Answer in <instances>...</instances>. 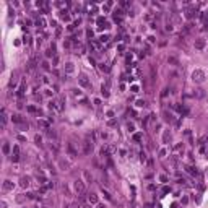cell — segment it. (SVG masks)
<instances>
[{
  "instance_id": "1",
  "label": "cell",
  "mask_w": 208,
  "mask_h": 208,
  "mask_svg": "<svg viewBox=\"0 0 208 208\" xmlns=\"http://www.w3.org/2000/svg\"><path fill=\"white\" fill-rule=\"evenodd\" d=\"M192 81L193 83H203L205 81V72L200 68H195L192 72Z\"/></svg>"
},
{
  "instance_id": "2",
  "label": "cell",
  "mask_w": 208,
  "mask_h": 208,
  "mask_svg": "<svg viewBox=\"0 0 208 208\" xmlns=\"http://www.w3.org/2000/svg\"><path fill=\"white\" fill-rule=\"evenodd\" d=\"M81 146H83V154H91V151L93 150H94V145H93V140H90V137H88V138L83 141L81 143Z\"/></svg>"
},
{
  "instance_id": "3",
  "label": "cell",
  "mask_w": 208,
  "mask_h": 208,
  "mask_svg": "<svg viewBox=\"0 0 208 208\" xmlns=\"http://www.w3.org/2000/svg\"><path fill=\"white\" fill-rule=\"evenodd\" d=\"M73 189H75V192H77L78 195H83V193L86 192L85 182H83L81 179H77V180H75V184H73Z\"/></svg>"
},
{
  "instance_id": "4",
  "label": "cell",
  "mask_w": 208,
  "mask_h": 208,
  "mask_svg": "<svg viewBox=\"0 0 208 208\" xmlns=\"http://www.w3.org/2000/svg\"><path fill=\"white\" fill-rule=\"evenodd\" d=\"M78 83H80V86L86 88V90H88V88H91V81L88 80V77H86L85 73H81V75L78 77Z\"/></svg>"
},
{
  "instance_id": "5",
  "label": "cell",
  "mask_w": 208,
  "mask_h": 208,
  "mask_svg": "<svg viewBox=\"0 0 208 208\" xmlns=\"http://www.w3.org/2000/svg\"><path fill=\"white\" fill-rule=\"evenodd\" d=\"M13 187H15V184L7 179V180H3V184H2V192H11Z\"/></svg>"
},
{
  "instance_id": "6",
  "label": "cell",
  "mask_w": 208,
  "mask_h": 208,
  "mask_svg": "<svg viewBox=\"0 0 208 208\" xmlns=\"http://www.w3.org/2000/svg\"><path fill=\"white\" fill-rule=\"evenodd\" d=\"M49 109L54 111V112H60L62 111V104L59 103V101H51L49 103Z\"/></svg>"
},
{
  "instance_id": "7",
  "label": "cell",
  "mask_w": 208,
  "mask_h": 208,
  "mask_svg": "<svg viewBox=\"0 0 208 208\" xmlns=\"http://www.w3.org/2000/svg\"><path fill=\"white\" fill-rule=\"evenodd\" d=\"M18 159H20V146L15 145V146H13V151H11V161L16 163Z\"/></svg>"
},
{
  "instance_id": "8",
  "label": "cell",
  "mask_w": 208,
  "mask_h": 208,
  "mask_svg": "<svg viewBox=\"0 0 208 208\" xmlns=\"http://www.w3.org/2000/svg\"><path fill=\"white\" fill-rule=\"evenodd\" d=\"M67 151H68L70 156H77V154H78V150L75 148V145L72 143V141H70V143H67Z\"/></svg>"
},
{
  "instance_id": "9",
  "label": "cell",
  "mask_w": 208,
  "mask_h": 208,
  "mask_svg": "<svg viewBox=\"0 0 208 208\" xmlns=\"http://www.w3.org/2000/svg\"><path fill=\"white\" fill-rule=\"evenodd\" d=\"M205 44H206V41H205L203 38H198V39H195V49H198V51L205 49Z\"/></svg>"
},
{
  "instance_id": "10",
  "label": "cell",
  "mask_w": 208,
  "mask_h": 208,
  "mask_svg": "<svg viewBox=\"0 0 208 208\" xmlns=\"http://www.w3.org/2000/svg\"><path fill=\"white\" fill-rule=\"evenodd\" d=\"M122 10L120 8H117L116 11H114V21H117V23H122V20H124V15H122Z\"/></svg>"
},
{
  "instance_id": "11",
  "label": "cell",
  "mask_w": 208,
  "mask_h": 208,
  "mask_svg": "<svg viewBox=\"0 0 208 208\" xmlns=\"http://www.w3.org/2000/svg\"><path fill=\"white\" fill-rule=\"evenodd\" d=\"M109 86H111V81L107 80V81H106V85H103V88H101V93H103L104 98H109Z\"/></svg>"
},
{
  "instance_id": "12",
  "label": "cell",
  "mask_w": 208,
  "mask_h": 208,
  "mask_svg": "<svg viewBox=\"0 0 208 208\" xmlns=\"http://www.w3.org/2000/svg\"><path fill=\"white\" fill-rule=\"evenodd\" d=\"M29 184H31V179L28 177V176H23V177L20 179V185L23 189H26V187H29Z\"/></svg>"
},
{
  "instance_id": "13",
  "label": "cell",
  "mask_w": 208,
  "mask_h": 208,
  "mask_svg": "<svg viewBox=\"0 0 208 208\" xmlns=\"http://www.w3.org/2000/svg\"><path fill=\"white\" fill-rule=\"evenodd\" d=\"M88 200H90L91 205H98V195H96V193H90V195H88Z\"/></svg>"
},
{
  "instance_id": "14",
  "label": "cell",
  "mask_w": 208,
  "mask_h": 208,
  "mask_svg": "<svg viewBox=\"0 0 208 208\" xmlns=\"http://www.w3.org/2000/svg\"><path fill=\"white\" fill-rule=\"evenodd\" d=\"M185 169H187V172H189V174H192V176H198L197 167H193V166H187Z\"/></svg>"
},
{
  "instance_id": "15",
  "label": "cell",
  "mask_w": 208,
  "mask_h": 208,
  "mask_svg": "<svg viewBox=\"0 0 208 208\" xmlns=\"http://www.w3.org/2000/svg\"><path fill=\"white\" fill-rule=\"evenodd\" d=\"M163 116H164V120H166V122H172V120H174L172 114H171V112H167V111H164V112H163Z\"/></svg>"
},
{
  "instance_id": "16",
  "label": "cell",
  "mask_w": 208,
  "mask_h": 208,
  "mask_svg": "<svg viewBox=\"0 0 208 208\" xmlns=\"http://www.w3.org/2000/svg\"><path fill=\"white\" fill-rule=\"evenodd\" d=\"M73 64H72V62H67V64H65V72H67V73H73Z\"/></svg>"
},
{
  "instance_id": "17",
  "label": "cell",
  "mask_w": 208,
  "mask_h": 208,
  "mask_svg": "<svg viewBox=\"0 0 208 208\" xmlns=\"http://www.w3.org/2000/svg\"><path fill=\"white\" fill-rule=\"evenodd\" d=\"M60 18H62V20H65V21H68V20H70V15H68V11H67V10L60 11Z\"/></svg>"
},
{
  "instance_id": "18",
  "label": "cell",
  "mask_w": 208,
  "mask_h": 208,
  "mask_svg": "<svg viewBox=\"0 0 208 208\" xmlns=\"http://www.w3.org/2000/svg\"><path fill=\"white\" fill-rule=\"evenodd\" d=\"M28 112H31V114H41V111H39L38 107H34V106H28Z\"/></svg>"
},
{
  "instance_id": "19",
  "label": "cell",
  "mask_w": 208,
  "mask_h": 208,
  "mask_svg": "<svg viewBox=\"0 0 208 208\" xmlns=\"http://www.w3.org/2000/svg\"><path fill=\"white\" fill-rule=\"evenodd\" d=\"M16 81H18V78H16V73H11V80H10V88H13L16 85Z\"/></svg>"
},
{
  "instance_id": "20",
  "label": "cell",
  "mask_w": 208,
  "mask_h": 208,
  "mask_svg": "<svg viewBox=\"0 0 208 208\" xmlns=\"http://www.w3.org/2000/svg\"><path fill=\"white\" fill-rule=\"evenodd\" d=\"M11 119H13V122H15V124H21V122H23V119H21L20 114H15V116H13Z\"/></svg>"
},
{
  "instance_id": "21",
  "label": "cell",
  "mask_w": 208,
  "mask_h": 208,
  "mask_svg": "<svg viewBox=\"0 0 208 208\" xmlns=\"http://www.w3.org/2000/svg\"><path fill=\"white\" fill-rule=\"evenodd\" d=\"M193 96H195V98H203V96H205V93H203V90H195Z\"/></svg>"
},
{
  "instance_id": "22",
  "label": "cell",
  "mask_w": 208,
  "mask_h": 208,
  "mask_svg": "<svg viewBox=\"0 0 208 208\" xmlns=\"http://www.w3.org/2000/svg\"><path fill=\"white\" fill-rule=\"evenodd\" d=\"M7 124V114H5V109H2V127H5Z\"/></svg>"
},
{
  "instance_id": "23",
  "label": "cell",
  "mask_w": 208,
  "mask_h": 208,
  "mask_svg": "<svg viewBox=\"0 0 208 208\" xmlns=\"http://www.w3.org/2000/svg\"><path fill=\"white\" fill-rule=\"evenodd\" d=\"M145 106H146V101L145 99H138L137 101V107H145Z\"/></svg>"
},
{
  "instance_id": "24",
  "label": "cell",
  "mask_w": 208,
  "mask_h": 208,
  "mask_svg": "<svg viewBox=\"0 0 208 208\" xmlns=\"http://www.w3.org/2000/svg\"><path fill=\"white\" fill-rule=\"evenodd\" d=\"M38 125H41V127H44V129H49V124H47L46 120H38Z\"/></svg>"
},
{
  "instance_id": "25",
  "label": "cell",
  "mask_w": 208,
  "mask_h": 208,
  "mask_svg": "<svg viewBox=\"0 0 208 208\" xmlns=\"http://www.w3.org/2000/svg\"><path fill=\"white\" fill-rule=\"evenodd\" d=\"M8 151H10V145H8V143H3V153L8 154Z\"/></svg>"
},
{
  "instance_id": "26",
  "label": "cell",
  "mask_w": 208,
  "mask_h": 208,
  "mask_svg": "<svg viewBox=\"0 0 208 208\" xmlns=\"http://www.w3.org/2000/svg\"><path fill=\"white\" fill-rule=\"evenodd\" d=\"M23 93H25V83H21V86L18 90V96H23Z\"/></svg>"
},
{
  "instance_id": "27",
  "label": "cell",
  "mask_w": 208,
  "mask_h": 208,
  "mask_svg": "<svg viewBox=\"0 0 208 208\" xmlns=\"http://www.w3.org/2000/svg\"><path fill=\"white\" fill-rule=\"evenodd\" d=\"M141 138H143V135H141V133H135V135H133V140H135V141H140Z\"/></svg>"
},
{
  "instance_id": "28",
  "label": "cell",
  "mask_w": 208,
  "mask_h": 208,
  "mask_svg": "<svg viewBox=\"0 0 208 208\" xmlns=\"http://www.w3.org/2000/svg\"><path fill=\"white\" fill-rule=\"evenodd\" d=\"M107 41H109V36H101V38H99V42H101V44H103V42H107Z\"/></svg>"
},
{
  "instance_id": "29",
  "label": "cell",
  "mask_w": 208,
  "mask_h": 208,
  "mask_svg": "<svg viewBox=\"0 0 208 208\" xmlns=\"http://www.w3.org/2000/svg\"><path fill=\"white\" fill-rule=\"evenodd\" d=\"M167 62H169V64H174V65H177V60H176L174 57H169V59H167Z\"/></svg>"
},
{
  "instance_id": "30",
  "label": "cell",
  "mask_w": 208,
  "mask_h": 208,
  "mask_svg": "<svg viewBox=\"0 0 208 208\" xmlns=\"http://www.w3.org/2000/svg\"><path fill=\"white\" fill-rule=\"evenodd\" d=\"M41 67H42V70H49V64H47V62H42Z\"/></svg>"
},
{
  "instance_id": "31",
  "label": "cell",
  "mask_w": 208,
  "mask_h": 208,
  "mask_svg": "<svg viewBox=\"0 0 208 208\" xmlns=\"http://www.w3.org/2000/svg\"><path fill=\"white\" fill-rule=\"evenodd\" d=\"M127 129H129V132H133V129H135L133 124H127Z\"/></svg>"
},
{
  "instance_id": "32",
  "label": "cell",
  "mask_w": 208,
  "mask_h": 208,
  "mask_svg": "<svg viewBox=\"0 0 208 208\" xmlns=\"http://www.w3.org/2000/svg\"><path fill=\"white\" fill-rule=\"evenodd\" d=\"M172 29H174V28H172V25L167 23V25H166V31H172Z\"/></svg>"
},
{
  "instance_id": "33",
  "label": "cell",
  "mask_w": 208,
  "mask_h": 208,
  "mask_svg": "<svg viewBox=\"0 0 208 208\" xmlns=\"http://www.w3.org/2000/svg\"><path fill=\"white\" fill-rule=\"evenodd\" d=\"M23 42H25V44H29V42H31V38H29V36H26V38L23 39Z\"/></svg>"
},
{
  "instance_id": "34",
  "label": "cell",
  "mask_w": 208,
  "mask_h": 208,
  "mask_svg": "<svg viewBox=\"0 0 208 208\" xmlns=\"http://www.w3.org/2000/svg\"><path fill=\"white\" fill-rule=\"evenodd\" d=\"M161 96H163V98H166V96H167V88H164V90H163V93H161Z\"/></svg>"
},
{
  "instance_id": "35",
  "label": "cell",
  "mask_w": 208,
  "mask_h": 208,
  "mask_svg": "<svg viewBox=\"0 0 208 208\" xmlns=\"http://www.w3.org/2000/svg\"><path fill=\"white\" fill-rule=\"evenodd\" d=\"M107 125H109V127H114V125H116V120H114V119H112V120H109Z\"/></svg>"
},
{
  "instance_id": "36",
  "label": "cell",
  "mask_w": 208,
  "mask_h": 208,
  "mask_svg": "<svg viewBox=\"0 0 208 208\" xmlns=\"http://www.w3.org/2000/svg\"><path fill=\"white\" fill-rule=\"evenodd\" d=\"M86 36H88V38H93V31H91V29L86 31Z\"/></svg>"
},
{
  "instance_id": "37",
  "label": "cell",
  "mask_w": 208,
  "mask_h": 208,
  "mask_svg": "<svg viewBox=\"0 0 208 208\" xmlns=\"http://www.w3.org/2000/svg\"><path fill=\"white\" fill-rule=\"evenodd\" d=\"M0 206H2V208H7L8 205H7V202H5V200H2V203H0Z\"/></svg>"
},
{
  "instance_id": "38",
  "label": "cell",
  "mask_w": 208,
  "mask_h": 208,
  "mask_svg": "<svg viewBox=\"0 0 208 208\" xmlns=\"http://www.w3.org/2000/svg\"><path fill=\"white\" fill-rule=\"evenodd\" d=\"M103 193H104V195H106V198H107V200H111V195H109V193L107 192H106V190L103 189Z\"/></svg>"
},
{
  "instance_id": "39",
  "label": "cell",
  "mask_w": 208,
  "mask_h": 208,
  "mask_svg": "<svg viewBox=\"0 0 208 208\" xmlns=\"http://www.w3.org/2000/svg\"><path fill=\"white\" fill-rule=\"evenodd\" d=\"M164 154H166V150H164V148L159 150V156H164Z\"/></svg>"
},
{
  "instance_id": "40",
  "label": "cell",
  "mask_w": 208,
  "mask_h": 208,
  "mask_svg": "<svg viewBox=\"0 0 208 208\" xmlns=\"http://www.w3.org/2000/svg\"><path fill=\"white\" fill-rule=\"evenodd\" d=\"M57 64H59V57L54 55V65H57Z\"/></svg>"
},
{
  "instance_id": "41",
  "label": "cell",
  "mask_w": 208,
  "mask_h": 208,
  "mask_svg": "<svg viewBox=\"0 0 208 208\" xmlns=\"http://www.w3.org/2000/svg\"><path fill=\"white\" fill-rule=\"evenodd\" d=\"M167 138H169V133L166 132V133H164V137H163V140H164V141H167Z\"/></svg>"
},
{
  "instance_id": "42",
  "label": "cell",
  "mask_w": 208,
  "mask_h": 208,
  "mask_svg": "<svg viewBox=\"0 0 208 208\" xmlns=\"http://www.w3.org/2000/svg\"><path fill=\"white\" fill-rule=\"evenodd\" d=\"M132 91L137 93V91H138V86H137V85H135V86H132Z\"/></svg>"
},
{
  "instance_id": "43",
  "label": "cell",
  "mask_w": 208,
  "mask_h": 208,
  "mask_svg": "<svg viewBox=\"0 0 208 208\" xmlns=\"http://www.w3.org/2000/svg\"><path fill=\"white\" fill-rule=\"evenodd\" d=\"M72 208H81V205H78V203H73Z\"/></svg>"
},
{
  "instance_id": "44",
  "label": "cell",
  "mask_w": 208,
  "mask_h": 208,
  "mask_svg": "<svg viewBox=\"0 0 208 208\" xmlns=\"http://www.w3.org/2000/svg\"><path fill=\"white\" fill-rule=\"evenodd\" d=\"M81 208H91V206H90V205H83Z\"/></svg>"
},
{
  "instance_id": "45",
  "label": "cell",
  "mask_w": 208,
  "mask_h": 208,
  "mask_svg": "<svg viewBox=\"0 0 208 208\" xmlns=\"http://www.w3.org/2000/svg\"><path fill=\"white\" fill-rule=\"evenodd\" d=\"M98 208H106V206L104 205H98Z\"/></svg>"
},
{
  "instance_id": "46",
  "label": "cell",
  "mask_w": 208,
  "mask_h": 208,
  "mask_svg": "<svg viewBox=\"0 0 208 208\" xmlns=\"http://www.w3.org/2000/svg\"><path fill=\"white\" fill-rule=\"evenodd\" d=\"M145 208H151V206H150V205H146V206H145Z\"/></svg>"
}]
</instances>
